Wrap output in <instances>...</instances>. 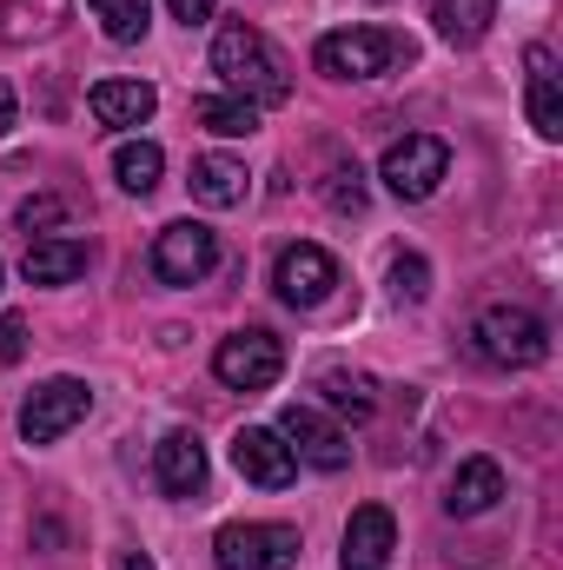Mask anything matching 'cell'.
I'll return each instance as SVG.
<instances>
[{
    "label": "cell",
    "instance_id": "6da1fadb",
    "mask_svg": "<svg viewBox=\"0 0 563 570\" xmlns=\"http://www.w3.org/2000/svg\"><path fill=\"white\" fill-rule=\"evenodd\" d=\"M213 73H219L239 100H253V107H285V100H292L285 60L273 53V40H266L259 27H246V20L213 40Z\"/></svg>",
    "mask_w": 563,
    "mask_h": 570
},
{
    "label": "cell",
    "instance_id": "7a4b0ae2",
    "mask_svg": "<svg viewBox=\"0 0 563 570\" xmlns=\"http://www.w3.org/2000/svg\"><path fill=\"white\" fill-rule=\"evenodd\" d=\"M412 60V40L405 33H385V27H338L312 47V67L325 80H378L392 67Z\"/></svg>",
    "mask_w": 563,
    "mask_h": 570
},
{
    "label": "cell",
    "instance_id": "3957f363",
    "mask_svg": "<svg viewBox=\"0 0 563 570\" xmlns=\"http://www.w3.org/2000/svg\"><path fill=\"white\" fill-rule=\"evenodd\" d=\"M477 352L491 365H511V372L544 365L551 358V325L531 305H491V312H477Z\"/></svg>",
    "mask_w": 563,
    "mask_h": 570
},
{
    "label": "cell",
    "instance_id": "277c9868",
    "mask_svg": "<svg viewBox=\"0 0 563 570\" xmlns=\"http://www.w3.org/2000/svg\"><path fill=\"white\" fill-rule=\"evenodd\" d=\"M219 570H292L298 564V531L292 524H226L213 538Z\"/></svg>",
    "mask_w": 563,
    "mask_h": 570
},
{
    "label": "cell",
    "instance_id": "5b68a950",
    "mask_svg": "<svg viewBox=\"0 0 563 570\" xmlns=\"http://www.w3.org/2000/svg\"><path fill=\"white\" fill-rule=\"evenodd\" d=\"M213 372H219V385H233V392H266V385H279L285 372V345L273 332H233L219 352H213Z\"/></svg>",
    "mask_w": 563,
    "mask_h": 570
},
{
    "label": "cell",
    "instance_id": "8992f818",
    "mask_svg": "<svg viewBox=\"0 0 563 570\" xmlns=\"http://www.w3.org/2000/svg\"><path fill=\"white\" fill-rule=\"evenodd\" d=\"M219 266V233L199 226V219H179L152 239V279L166 285H199L206 273Z\"/></svg>",
    "mask_w": 563,
    "mask_h": 570
},
{
    "label": "cell",
    "instance_id": "52a82bcc",
    "mask_svg": "<svg viewBox=\"0 0 563 570\" xmlns=\"http://www.w3.org/2000/svg\"><path fill=\"white\" fill-rule=\"evenodd\" d=\"M444 173H451V146L437 140V134H405V140L385 153V166H378V179L398 199H431Z\"/></svg>",
    "mask_w": 563,
    "mask_h": 570
},
{
    "label": "cell",
    "instance_id": "ba28073f",
    "mask_svg": "<svg viewBox=\"0 0 563 570\" xmlns=\"http://www.w3.org/2000/svg\"><path fill=\"white\" fill-rule=\"evenodd\" d=\"M87 405H93V392H87L80 379H47V385L20 405V438H27V444H53V438H67V431L87 419Z\"/></svg>",
    "mask_w": 563,
    "mask_h": 570
},
{
    "label": "cell",
    "instance_id": "9c48e42d",
    "mask_svg": "<svg viewBox=\"0 0 563 570\" xmlns=\"http://www.w3.org/2000/svg\"><path fill=\"white\" fill-rule=\"evenodd\" d=\"M279 438L292 458H305L312 471H345L352 464V444H345V431L332 425L318 405H285L279 412Z\"/></svg>",
    "mask_w": 563,
    "mask_h": 570
},
{
    "label": "cell",
    "instance_id": "30bf717a",
    "mask_svg": "<svg viewBox=\"0 0 563 570\" xmlns=\"http://www.w3.org/2000/svg\"><path fill=\"white\" fill-rule=\"evenodd\" d=\"M273 285H279L285 305L312 312V305H325V298H332V285H338V259H332L325 246L298 239V246H285V253H279V266H273Z\"/></svg>",
    "mask_w": 563,
    "mask_h": 570
},
{
    "label": "cell",
    "instance_id": "8fae6325",
    "mask_svg": "<svg viewBox=\"0 0 563 570\" xmlns=\"http://www.w3.org/2000/svg\"><path fill=\"white\" fill-rule=\"evenodd\" d=\"M233 464H239V478L259 484V491H285V484L298 478V458L285 451L279 431H266V425H246L233 438Z\"/></svg>",
    "mask_w": 563,
    "mask_h": 570
},
{
    "label": "cell",
    "instance_id": "7c38bea8",
    "mask_svg": "<svg viewBox=\"0 0 563 570\" xmlns=\"http://www.w3.org/2000/svg\"><path fill=\"white\" fill-rule=\"evenodd\" d=\"M392 551H398V524L385 504H358L352 524H345V551L338 564L345 570H392Z\"/></svg>",
    "mask_w": 563,
    "mask_h": 570
},
{
    "label": "cell",
    "instance_id": "4fadbf2b",
    "mask_svg": "<svg viewBox=\"0 0 563 570\" xmlns=\"http://www.w3.org/2000/svg\"><path fill=\"white\" fill-rule=\"evenodd\" d=\"M152 478L166 498H199L206 491V444L192 431H166L159 451H152Z\"/></svg>",
    "mask_w": 563,
    "mask_h": 570
},
{
    "label": "cell",
    "instance_id": "5bb4252c",
    "mask_svg": "<svg viewBox=\"0 0 563 570\" xmlns=\"http://www.w3.org/2000/svg\"><path fill=\"white\" fill-rule=\"evenodd\" d=\"M524 80H531V127L544 140H563V73L551 47H524Z\"/></svg>",
    "mask_w": 563,
    "mask_h": 570
},
{
    "label": "cell",
    "instance_id": "9a60e30c",
    "mask_svg": "<svg viewBox=\"0 0 563 570\" xmlns=\"http://www.w3.org/2000/svg\"><path fill=\"white\" fill-rule=\"evenodd\" d=\"M497 498H504V464L497 458H464L457 478H451V491H444V511L451 518H484Z\"/></svg>",
    "mask_w": 563,
    "mask_h": 570
},
{
    "label": "cell",
    "instance_id": "2e32d148",
    "mask_svg": "<svg viewBox=\"0 0 563 570\" xmlns=\"http://www.w3.org/2000/svg\"><path fill=\"white\" fill-rule=\"evenodd\" d=\"M87 107H93L100 127H146L152 107H159V94H152L146 80H100V87L87 94Z\"/></svg>",
    "mask_w": 563,
    "mask_h": 570
},
{
    "label": "cell",
    "instance_id": "e0dca14e",
    "mask_svg": "<svg viewBox=\"0 0 563 570\" xmlns=\"http://www.w3.org/2000/svg\"><path fill=\"white\" fill-rule=\"evenodd\" d=\"M27 285H67L87 273V239H33L20 259Z\"/></svg>",
    "mask_w": 563,
    "mask_h": 570
},
{
    "label": "cell",
    "instance_id": "ac0fdd59",
    "mask_svg": "<svg viewBox=\"0 0 563 570\" xmlns=\"http://www.w3.org/2000/svg\"><path fill=\"white\" fill-rule=\"evenodd\" d=\"M186 186H192L199 206H239V199H246V166L226 159V153H199Z\"/></svg>",
    "mask_w": 563,
    "mask_h": 570
},
{
    "label": "cell",
    "instance_id": "d6986e66",
    "mask_svg": "<svg viewBox=\"0 0 563 570\" xmlns=\"http://www.w3.org/2000/svg\"><path fill=\"white\" fill-rule=\"evenodd\" d=\"M424 7H431V27H437L451 47H477V40L491 33V20H497L491 0H424Z\"/></svg>",
    "mask_w": 563,
    "mask_h": 570
},
{
    "label": "cell",
    "instance_id": "ffe728a7",
    "mask_svg": "<svg viewBox=\"0 0 563 570\" xmlns=\"http://www.w3.org/2000/svg\"><path fill=\"white\" fill-rule=\"evenodd\" d=\"M192 120H199L206 134H219V140H246V134H259V107L239 100V94H206V100H192Z\"/></svg>",
    "mask_w": 563,
    "mask_h": 570
},
{
    "label": "cell",
    "instance_id": "44dd1931",
    "mask_svg": "<svg viewBox=\"0 0 563 570\" xmlns=\"http://www.w3.org/2000/svg\"><path fill=\"white\" fill-rule=\"evenodd\" d=\"M67 20V0H0V40L20 47V40H40Z\"/></svg>",
    "mask_w": 563,
    "mask_h": 570
},
{
    "label": "cell",
    "instance_id": "7402d4cb",
    "mask_svg": "<svg viewBox=\"0 0 563 570\" xmlns=\"http://www.w3.org/2000/svg\"><path fill=\"white\" fill-rule=\"evenodd\" d=\"M318 392H325V405L345 412V419H372V412H378V392H372L365 372H325Z\"/></svg>",
    "mask_w": 563,
    "mask_h": 570
},
{
    "label": "cell",
    "instance_id": "603a6c76",
    "mask_svg": "<svg viewBox=\"0 0 563 570\" xmlns=\"http://www.w3.org/2000/svg\"><path fill=\"white\" fill-rule=\"evenodd\" d=\"M113 173H120V186L127 193H152L159 186V173H166V153L152 140H127L120 153H113Z\"/></svg>",
    "mask_w": 563,
    "mask_h": 570
},
{
    "label": "cell",
    "instance_id": "cb8c5ba5",
    "mask_svg": "<svg viewBox=\"0 0 563 570\" xmlns=\"http://www.w3.org/2000/svg\"><path fill=\"white\" fill-rule=\"evenodd\" d=\"M93 13H100L107 40H140L152 20V0H93Z\"/></svg>",
    "mask_w": 563,
    "mask_h": 570
},
{
    "label": "cell",
    "instance_id": "d4e9b609",
    "mask_svg": "<svg viewBox=\"0 0 563 570\" xmlns=\"http://www.w3.org/2000/svg\"><path fill=\"white\" fill-rule=\"evenodd\" d=\"M325 206L332 213H365V173L358 166H332L325 173Z\"/></svg>",
    "mask_w": 563,
    "mask_h": 570
},
{
    "label": "cell",
    "instance_id": "484cf974",
    "mask_svg": "<svg viewBox=\"0 0 563 570\" xmlns=\"http://www.w3.org/2000/svg\"><path fill=\"white\" fill-rule=\"evenodd\" d=\"M392 292H398L405 305H418L424 292H431V266H424L418 253H398V259H392Z\"/></svg>",
    "mask_w": 563,
    "mask_h": 570
},
{
    "label": "cell",
    "instance_id": "4316f807",
    "mask_svg": "<svg viewBox=\"0 0 563 570\" xmlns=\"http://www.w3.org/2000/svg\"><path fill=\"white\" fill-rule=\"evenodd\" d=\"M60 219H67V199H53V193L20 199V226H27V233H47V226H60Z\"/></svg>",
    "mask_w": 563,
    "mask_h": 570
},
{
    "label": "cell",
    "instance_id": "83f0119b",
    "mask_svg": "<svg viewBox=\"0 0 563 570\" xmlns=\"http://www.w3.org/2000/svg\"><path fill=\"white\" fill-rule=\"evenodd\" d=\"M20 352H27V318L0 312V365H20Z\"/></svg>",
    "mask_w": 563,
    "mask_h": 570
},
{
    "label": "cell",
    "instance_id": "f1b7e54d",
    "mask_svg": "<svg viewBox=\"0 0 563 570\" xmlns=\"http://www.w3.org/2000/svg\"><path fill=\"white\" fill-rule=\"evenodd\" d=\"M166 7H172V20L199 27V20H213V7H219V0H166Z\"/></svg>",
    "mask_w": 563,
    "mask_h": 570
},
{
    "label": "cell",
    "instance_id": "f546056e",
    "mask_svg": "<svg viewBox=\"0 0 563 570\" xmlns=\"http://www.w3.org/2000/svg\"><path fill=\"white\" fill-rule=\"evenodd\" d=\"M13 127H20V107H13V87H7V80H0V140H7V134H13Z\"/></svg>",
    "mask_w": 563,
    "mask_h": 570
},
{
    "label": "cell",
    "instance_id": "4dcf8cb0",
    "mask_svg": "<svg viewBox=\"0 0 563 570\" xmlns=\"http://www.w3.org/2000/svg\"><path fill=\"white\" fill-rule=\"evenodd\" d=\"M113 570H152V558H146V551H120V564Z\"/></svg>",
    "mask_w": 563,
    "mask_h": 570
}]
</instances>
